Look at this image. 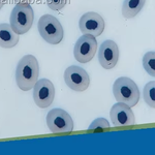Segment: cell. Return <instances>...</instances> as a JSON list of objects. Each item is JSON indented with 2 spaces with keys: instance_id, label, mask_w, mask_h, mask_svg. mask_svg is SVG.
<instances>
[{
  "instance_id": "obj_18",
  "label": "cell",
  "mask_w": 155,
  "mask_h": 155,
  "mask_svg": "<svg viewBox=\"0 0 155 155\" xmlns=\"http://www.w3.org/2000/svg\"><path fill=\"white\" fill-rule=\"evenodd\" d=\"M16 3H30L31 0H15Z\"/></svg>"
},
{
  "instance_id": "obj_12",
  "label": "cell",
  "mask_w": 155,
  "mask_h": 155,
  "mask_svg": "<svg viewBox=\"0 0 155 155\" xmlns=\"http://www.w3.org/2000/svg\"><path fill=\"white\" fill-rule=\"evenodd\" d=\"M19 42V34L12 30L11 25L0 24V47L4 49H11L17 46Z\"/></svg>"
},
{
  "instance_id": "obj_11",
  "label": "cell",
  "mask_w": 155,
  "mask_h": 155,
  "mask_svg": "<svg viewBox=\"0 0 155 155\" xmlns=\"http://www.w3.org/2000/svg\"><path fill=\"white\" fill-rule=\"evenodd\" d=\"M119 60V48L113 41H104L99 47L98 61L104 69H112Z\"/></svg>"
},
{
  "instance_id": "obj_6",
  "label": "cell",
  "mask_w": 155,
  "mask_h": 155,
  "mask_svg": "<svg viewBox=\"0 0 155 155\" xmlns=\"http://www.w3.org/2000/svg\"><path fill=\"white\" fill-rule=\"evenodd\" d=\"M97 51V41L95 37L90 34H84L74 45V58L80 63H87L93 59Z\"/></svg>"
},
{
  "instance_id": "obj_7",
  "label": "cell",
  "mask_w": 155,
  "mask_h": 155,
  "mask_svg": "<svg viewBox=\"0 0 155 155\" xmlns=\"http://www.w3.org/2000/svg\"><path fill=\"white\" fill-rule=\"evenodd\" d=\"M64 81L71 90L85 91L90 85V77L84 68L77 65L68 66L64 71Z\"/></svg>"
},
{
  "instance_id": "obj_14",
  "label": "cell",
  "mask_w": 155,
  "mask_h": 155,
  "mask_svg": "<svg viewBox=\"0 0 155 155\" xmlns=\"http://www.w3.org/2000/svg\"><path fill=\"white\" fill-rule=\"evenodd\" d=\"M143 97L144 101L147 104L154 109L155 107V84L154 81H151L149 83L146 84V86L144 87L143 91Z\"/></svg>"
},
{
  "instance_id": "obj_4",
  "label": "cell",
  "mask_w": 155,
  "mask_h": 155,
  "mask_svg": "<svg viewBox=\"0 0 155 155\" xmlns=\"http://www.w3.org/2000/svg\"><path fill=\"white\" fill-rule=\"evenodd\" d=\"M37 28L41 36L51 45H58L63 39V27L56 17L44 15L38 20Z\"/></svg>"
},
{
  "instance_id": "obj_15",
  "label": "cell",
  "mask_w": 155,
  "mask_h": 155,
  "mask_svg": "<svg viewBox=\"0 0 155 155\" xmlns=\"http://www.w3.org/2000/svg\"><path fill=\"white\" fill-rule=\"evenodd\" d=\"M143 66L151 77L155 76V54L153 51L147 52L143 57Z\"/></svg>"
},
{
  "instance_id": "obj_8",
  "label": "cell",
  "mask_w": 155,
  "mask_h": 155,
  "mask_svg": "<svg viewBox=\"0 0 155 155\" xmlns=\"http://www.w3.org/2000/svg\"><path fill=\"white\" fill-rule=\"evenodd\" d=\"M55 97V87L48 79H41L33 87V99L36 106L41 109L49 107Z\"/></svg>"
},
{
  "instance_id": "obj_17",
  "label": "cell",
  "mask_w": 155,
  "mask_h": 155,
  "mask_svg": "<svg viewBox=\"0 0 155 155\" xmlns=\"http://www.w3.org/2000/svg\"><path fill=\"white\" fill-rule=\"evenodd\" d=\"M66 3L67 0H47V4H48L49 8H51L52 11L55 12L62 9L66 5Z\"/></svg>"
},
{
  "instance_id": "obj_13",
  "label": "cell",
  "mask_w": 155,
  "mask_h": 155,
  "mask_svg": "<svg viewBox=\"0 0 155 155\" xmlns=\"http://www.w3.org/2000/svg\"><path fill=\"white\" fill-rule=\"evenodd\" d=\"M146 0H124L122 5V16L125 19H132L142 11Z\"/></svg>"
},
{
  "instance_id": "obj_2",
  "label": "cell",
  "mask_w": 155,
  "mask_h": 155,
  "mask_svg": "<svg viewBox=\"0 0 155 155\" xmlns=\"http://www.w3.org/2000/svg\"><path fill=\"white\" fill-rule=\"evenodd\" d=\"M113 93L117 101L123 102L130 107L136 106L141 97L137 85L127 77H121L115 81Z\"/></svg>"
},
{
  "instance_id": "obj_19",
  "label": "cell",
  "mask_w": 155,
  "mask_h": 155,
  "mask_svg": "<svg viewBox=\"0 0 155 155\" xmlns=\"http://www.w3.org/2000/svg\"><path fill=\"white\" fill-rule=\"evenodd\" d=\"M7 3V0H0V9Z\"/></svg>"
},
{
  "instance_id": "obj_16",
  "label": "cell",
  "mask_w": 155,
  "mask_h": 155,
  "mask_svg": "<svg viewBox=\"0 0 155 155\" xmlns=\"http://www.w3.org/2000/svg\"><path fill=\"white\" fill-rule=\"evenodd\" d=\"M110 123L107 119L104 118H97L89 125V130H98V129H106L110 128Z\"/></svg>"
},
{
  "instance_id": "obj_3",
  "label": "cell",
  "mask_w": 155,
  "mask_h": 155,
  "mask_svg": "<svg viewBox=\"0 0 155 155\" xmlns=\"http://www.w3.org/2000/svg\"><path fill=\"white\" fill-rule=\"evenodd\" d=\"M11 27L19 35L29 31L33 25L34 12L29 3H17L11 14Z\"/></svg>"
},
{
  "instance_id": "obj_5",
  "label": "cell",
  "mask_w": 155,
  "mask_h": 155,
  "mask_svg": "<svg viewBox=\"0 0 155 155\" xmlns=\"http://www.w3.org/2000/svg\"><path fill=\"white\" fill-rule=\"evenodd\" d=\"M47 124L53 134H67L74 130V120L62 109H53L47 115Z\"/></svg>"
},
{
  "instance_id": "obj_10",
  "label": "cell",
  "mask_w": 155,
  "mask_h": 155,
  "mask_svg": "<svg viewBox=\"0 0 155 155\" xmlns=\"http://www.w3.org/2000/svg\"><path fill=\"white\" fill-rule=\"evenodd\" d=\"M112 123L114 126H131L136 124V118L131 107L123 102L115 104L110 112Z\"/></svg>"
},
{
  "instance_id": "obj_1",
  "label": "cell",
  "mask_w": 155,
  "mask_h": 155,
  "mask_svg": "<svg viewBox=\"0 0 155 155\" xmlns=\"http://www.w3.org/2000/svg\"><path fill=\"white\" fill-rule=\"evenodd\" d=\"M39 74L38 61L33 55H25L16 69V82L22 91H29L34 87Z\"/></svg>"
},
{
  "instance_id": "obj_9",
  "label": "cell",
  "mask_w": 155,
  "mask_h": 155,
  "mask_svg": "<svg viewBox=\"0 0 155 155\" xmlns=\"http://www.w3.org/2000/svg\"><path fill=\"white\" fill-rule=\"evenodd\" d=\"M104 20L97 12H89L81 17L79 22V27L83 33L97 37L101 35L104 30Z\"/></svg>"
}]
</instances>
